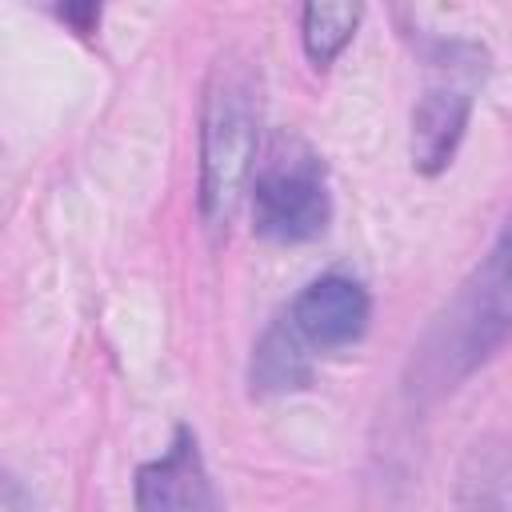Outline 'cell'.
<instances>
[{
    "mask_svg": "<svg viewBox=\"0 0 512 512\" xmlns=\"http://www.w3.org/2000/svg\"><path fill=\"white\" fill-rule=\"evenodd\" d=\"M248 208H252V232L268 244H308L324 236L332 224V192H328L324 160L308 144L280 136L268 160H260L252 176Z\"/></svg>",
    "mask_w": 512,
    "mask_h": 512,
    "instance_id": "3957f363",
    "label": "cell"
},
{
    "mask_svg": "<svg viewBox=\"0 0 512 512\" xmlns=\"http://www.w3.org/2000/svg\"><path fill=\"white\" fill-rule=\"evenodd\" d=\"M364 20V0H300V44L312 68L336 64Z\"/></svg>",
    "mask_w": 512,
    "mask_h": 512,
    "instance_id": "ba28073f",
    "label": "cell"
},
{
    "mask_svg": "<svg viewBox=\"0 0 512 512\" xmlns=\"http://www.w3.org/2000/svg\"><path fill=\"white\" fill-rule=\"evenodd\" d=\"M260 160V76L224 52L204 80L200 96V220L208 232H228Z\"/></svg>",
    "mask_w": 512,
    "mask_h": 512,
    "instance_id": "7a4b0ae2",
    "label": "cell"
},
{
    "mask_svg": "<svg viewBox=\"0 0 512 512\" xmlns=\"http://www.w3.org/2000/svg\"><path fill=\"white\" fill-rule=\"evenodd\" d=\"M132 500L140 512H208L220 508L212 476L200 456V440L188 424L176 428L164 456L136 468Z\"/></svg>",
    "mask_w": 512,
    "mask_h": 512,
    "instance_id": "8992f818",
    "label": "cell"
},
{
    "mask_svg": "<svg viewBox=\"0 0 512 512\" xmlns=\"http://www.w3.org/2000/svg\"><path fill=\"white\" fill-rule=\"evenodd\" d=\"M512 340V212L504 216L492 248L460 280L448 304L432 316L404 372L408 404H436L456 392Z\"/></svg>",
    "mask_w": 512,
    "mask_h": 512,
    "instance_id": "6da1fadb",
    "label": "cell"
},
{
    "mask_svg": "<svg viewBox=\"0 0 512 512\" xmlns=\"http://www.w3.org/2000/svg\"><path fill=\"white\" fill-rule=\"evenodd\" d=\"M48 4H52L56 20H60L72 36L96 40L100 20H104V0H48Z\"/></svg>",
    "mask_w": 512,
    "mask_h": 512,
    "instance_id": "9c48e42d",
    "label": "cell"
},
{
    "mask_svg": "<svg viewBox=\"0 0 512 512\" xmlns=\"http://www.w3.org/2000/svg\"><path fill=\"white\" fill-rule=\"evenodd\" d=\"M284 320L316 356H332L364 340L372 324V296L360 280L344 272H324L288 300Z\"/></svg>",
    "mask_w": 512,
    "mask_h": 512,
    "instance_id": "277c9868",
    "label": "cell"
},
{
    "mask_svg": "<svg viewBox=\"0 0 512 512\" xmlns=\"http://www.w3.org/2000/svg\"><path fill=\"white\" fill-rule=\"evenodd\" d=\"M312 360L316 352L292 332L284 312L264 328V336L252 344L248 360V388L252 396H288L312 384Z\"/></svg>",
    "mask_w": 512,
    "mask_h": 512,
    "instance_id": "52a82bcc",
    "label": "cell"
},
{
    "mask_svg": "<svg viewBox=\"0 0 512 512\" xmlns=\"http://www.w3.org/2000/svg\"><path fill=\"white\" fill-rule=\"evenodd\" d=\"M448 76L432 80L416 108H412V136H408V152H412V168L420 176H440L464 132H468V120H472V76L460 80L464 72H476V68H464L460 60L444 64Z\"/></svg>",
    "mask_w": 512,
    "mask_h": 512,
    "instance_id": "5b68a950",
    "label": "cell"
}]
</instances>
